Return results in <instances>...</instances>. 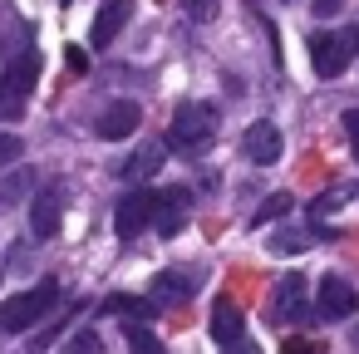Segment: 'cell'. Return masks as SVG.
<instances>
[{
  "instance_id": "6da1fadb",
  "label": "cell",
  "mask_w": 359,
  "mask_h": 354,
  "mask_svg": "<svg viewBox=\"0 0 359 354\" xmlns=\"http://www.w3.org/2000/svg\"><path fill=\"white\" fill-rule=\"evenodd\" d=\"M359 55V20L349 30H315L310 35V69L315 79H339Z\"/></svg>"
},
{
  "instance_id": "7a4b0ae2",
  "label": "cell",
  "mask_w": 359,
  "mask_h": 354,
  "mask_svg": "<svg viewBox=\"0 0 359 354\" xmlns=\"http://www.w3.org/2000/svg\"><path fill=\"white\" fill-rule=\"evenodd\" d=\"M55 300H60V280H50V275L40 285H30L25 295H11L0 305V334H25L30 325H40V315L55 310Z\"/></svg>"
},
{
  "instance_id": "3957f363",
  "label": "cell",
  "mask_w": 359,
  "mask_h": 354,
  "mask_svg": "<svg viewBox=\"0 0 359 354\" xmlns=\"http://www.w3.org/2000/svg\"><path fill=\"white\" fill-rule=\"evenodd\" d=\"M35 79H40V55L35 50H20L6 74H0V118H20L30 94H35Z\"/></svg>"
},
{
  "instance_id": "277c9868",
  "label": "cell",
  "mask_w": 359,
  "mask_h": 354,
  "mask_svg": "<svg viewBox=\"0 0 359 354\" xmlns=\"http://www.w3.org/2000/svg\"><path fill=\"white\" fill-rule=\"evenodd\" d=\"M217 138V109L212 104H182L168 123V148L177 153H202Z\"/></svg>"
},
{
  "instance_id": "5b68a950",
  "label": "cell",
  "mask_w": 359,
  "mask_h": 354,
  "mask_svg": "<svg viewBox=\"0 0 359 354\" xmlns=\"http://www.w3.org/2000/svg\"><path fill=\"white\" fill-rule=\"evenodd\" d=\"M266 320L271 325H300V320H310V285H305V275H280L276 280V290L266 300Z\"/></svg>"
},
{
  "instance_id": "8992f818",
  "label": "cell",
  "mask_w": 359,
  "mask_h": 354,
  "mask_svg": "<svg viewBox=\"0 0 359 354\" xmlns=\"http://www.w3.org/2000/svg\"><path fill=\"white\" fill-rule=\"evenodd\" d=\"M187 217H192V192L187 187H163V192H153V231L158 236H177L182 226H187Z\"/></svg>"
},
{
  "instance_id": "52a82bcc",
  "label": "cell",
  "mask_w": 359,
  "mask_h": 354,
  "mask_svg": "<svg viewBox=\"0 0 359 354\" xmlns=\"http://www.w3.org/2000/svg\"><path fill=\"white\" fill-rule=\"evenodd\" d=\"M148 222H153V192H128V197H118V207H114V231H118V241L143 236Z\"/></svg>"
},
{
  "instance_id": "ba28073f",
  "label": "cell",
  "mask_w": 359,
  "mask_h": 354,
  "mask_svg": "<svg viewBox=\"0 0 359 354\" xmlns=\"http://www.w3.org/2000/svg\"><path fill=\"white\" fill-rule=\"evenodd\" d=\"M315 300H320V320H349L359 310V290L344 275H325L320 290H315Z\"/></svg>"
},
{
  "instance_id": "9c48e42d",
  "label": "cell",
  "mask_w": 359,
  "mask_h": 354,
  "mask_svg": "<svg viewBox=\"0 0 359 354\" xmlns=\"http://www.w3.org/2000/svg\"><path fill=\"white\" fill-rule=\"evenodd\" d=\"M128 20H133V0H104L99 15H94V30H89V45H94V50H109V45L123 35Z\"/></svg>"
},
{
  "instance_id": "30bf717a",
  "label": "cell",
  "mask_w": 359,
  "mask_h": 354,
  "mask_svg": "<svg viewBox=\"0 0 359 354\" xmlns=\"http://www.w3.org/2000/svg\"><path fill=\"white\" fill-rule=\"evenodd\" d=\"M138 123H143V109H138V104H128V99H118V104H109V109L99 114L94 133H99L104 143H118V138H133V133H138Z\"/></svg>"
},
{
  "instance_id": "8fae6325",
  "label": "cell",
  "mask_w": 359,
  "mask_h": 354,
  "mask_svg": "<svg viewBox=\"0 0 359 354\" xmlns=\"http://www.w3.org/2000/svg\"><path fill=\"white\" fill-rule=\"evenodd\" d=\"M280 148H285V143H280V128H276V123H266V118H261V123H251V128L241 133V153H246L256 168L280 163Z\"/></svg>"
},
{
  "instance_id": "7c38bea8",
  "label": "cell",
  "mask_w": 359,
  "mask_h": 354,
  "mask_svg": "<svg viewBox=\"0 0 359 354\" xmlns=\"http://www.w3.org/2000/svg\"><path fill=\"white\" fill-rule=\"evenodd\" d=\"M60 222H65V192L60 187H45L35 197V207H30V231L40 241H55L60 236Z\"/></svg>"
},
{
  "instance_id": "4fadbf2b",
  "label": "cell",
  "mask_w": 359,
  "mask_h": 354,
  "mask_svg": "<svg viewBox=\"0 0 359 354\" xmlns=\"http://www.w3.org/2000/svg\"><path fill=\"white\" fill-rule=\"evenodd\" d=\"M168 163V153H163V143H143L128 163H118V177L123 182H148V177H158V168Z\"/></svg>"
},
{
  "instance_id": "5bb4252c",
  "label": "cell",
  "mask_w": 359,
  "mask_h": 354,
  "mask_svg": "<svg viewBox=\"0 0 359 354\" xmlns=\"http://www.w3.org/2000/svg\"><path fill=\"white\" fill-rule=\"evenodd\" d=\"M197 290V275H182V271H158L153 275V300L158 305H177Z\"/></svg>"
},
{
  "instance_id": "9a60e30c",
  "label": "cell",
  "mask_w": 359,
  "mask_h": 354,
  "mask_svg": "<svg viewBox=\"0 0 359 354\" xmlns=\"http://www.w3.org/2000/svg\"><path fill=\"white\" fill-rule=\"evenodd\" d=\"M212 334H217L222 349L236 344V339H246V320H241V310H236L231 300H217V310H212Z\"/></svg>"
},
{
  "instance_id": "2e32d148",
  "label": "cell",
  "mask_w": 359,
  "mask_h": 354,
  "mask_svg": "<svg viewBox=\"0 0 359 354\" xmlns=\"http://www.w3.org/2000/svg\"><path fill=\"white\" fill-rule=\"evenodd\" d=\"M104 310H109V315H123V320H133V325H143V320L158 315V300H143V295H109Z\"/></svg>"
},
{
  "instance_id": "e0dca14e",
  "label": "cell",
  "mask_w": 359,
  "mask_h": 354,
  "mask_svg": "<svg viewBox=\"0 0 359 354\" xmlns=\"http://www.w3.org/2000/svg\"><path fill=\"white\" fill-rule=\"evenodd\" d=\"M266 246H271L276 256H300V251L315 246V236H310V231H295V226H280L276 236H266Z\"/></svg>"
},
{
  "instance_id": "ac0fdd59",
  "label": "cell",
  "mask_w": 359,
  "mask_h": 354,
  "mask_svg": "<svg viewBox=\"0 0 359 354\" xmlns=\"http://www.w3.org/2000/svg\"><path fill=\"white\" fill-rule=\"evenodd\" d=\"M123 339H128V349H133V354H168V349H163V339H158L148 325H128V329H123Z\"/></svg>"
},
{
  "instance_id": "d6986e66",
  "label": "cell",
  "mask_w": 359,
  "mask_h": 354,
  "mask_svg": "<svg viewBox=\"0 0 359 354\" xmlns=\"http://www.w3.org/2000/svg\"><path fill=\"white\" fill-rule=\"evenodd\" d=\"M65 354H104V339H99L94 329H74V334L65 339Z\"/></svg>"
},
{
  "instance_id": "ffe728a7",
  "label": "cell",
  "mask_w": 359,
  "mask_h": 354,
  "mask_svg": "<svg viewBox=\"0 0 359 354\" xmlns=\"http://www.w3.org/2000/svg\"><path fill=\"white\" fill-rule=\"evenodd\" d=\"M30 187H35V172H15V177H11L6 187H0V207H11V202H20V197H25Z\"/></svg>"
},
{
  "instance_id": "44dd1931",
  "label": "cell",
  "mask_w": 359,
  "mask_h": 354,
  "mask_svg": "<svg viewBox=\"0 0 359 354\" xmlns=\"http://www.w3.org/2000/svg\"><path fill=\"white\" fill-rule=\"evenodd\" d=\"M285 212H290V197H285V192H276V197H266V202H261V212H256V226H266L271 217H285Z\"/></svg>"
},
{
  "instance_id": "7402d4cb",
  "label": "cell",
  "mask_w": 359,
  "mask_h": 354,
  "mask_svg": "<svg viewBox=\"0 0 359 354\" xmlns=\"http://www.w3.org/2000/svg\"><path fill=\"white\" fill-rule=\"evenodd\" d=\"M25 153V143L15 138V133H0V168H6V163H15Z\"/></svg>"
},
{
  "instance_id": "603a6c76",
  "label": "cell",
  "mask_w": 359,
  "mask_h": 354,
  "mask_svg": "<svg viewBox=\"0 0 359 354\" xmlns=\"http://www.w3.org/2000/svg\"><path fill=\"white\" fill-rule=\"evenodd\" d=\"M182 11H187L192 20H212V15H217V0H182Z\"/></svg>"
},
{
  "instance_id": "cb8c5ba5",
  "label": "cell",
  "mask_w": 359,
  "mask_h": 354,
  "mask_svg": "<svg viewBox=\"0 0 359 354\" xmlns=\"http://www.w3.org/2000/svg\"><path fill=\"white\" fill-rule=\"evenodd\" d=\"M65 64H69L74 74H84V69H89V55H84L79 45H69V50H65Z\"/></svg>"
},
{
  "instance_id": "d4e9b609",
  "label": "cell",
  "mask_w": 359,
  "mask_h": 354,
  "mask_svg": "<svg viewBox=\"0 0 359 354\" xmlns=\"http://www.w3.org/2000/svg\"><path fill=\"white\" fill-rule=\"evenodd\" d=\"M344 133H349V143H354V158H359V109H349V114H344Z\"/></svg>"
},
{
  "instance_id": "484cf974",
  "label": "cell",
  "mask_w": 359,
  "mask_h": 354,
  "mask_svg": "<svg viewBox=\"0 0 359 354\" xmlns=\"http://www.w3.org/2000/svg\"><path fill=\"white\" fill-rule=\"evenodd\" d=\"M285 354H325V349L310 344V339H285Z\"/></svg>"
},
{
  "instance_id": "4316f807",
  "label": "cell",
  "mask_w": 359,
  "mask_h": 354,
  "mask_svg": "<svg viewBox=\"0 0 359 354\" xmlns=\"http://www.w3.org/2000/svg\"><path fill=\"white\" fill-rule=\"evenodd\" d=\"M315 15H320V20H330V15H339V0H315Z\"/></svg>"
},
{
  "instance_id": "83f0119b",
  "label": "cell",
  "mask_w": 359,
  "mask_h": 354,
  "mask_svg": "<svg viewBox=\"0 0 359 354\" xmlns=\"http://www.w3.org/2000/svg\"><path fill=\"white\" fill-rule=\"evenodd\" d=\"M226 354H261L251 339H236V344H226Z\"/></svg>"
}]
</instances>
